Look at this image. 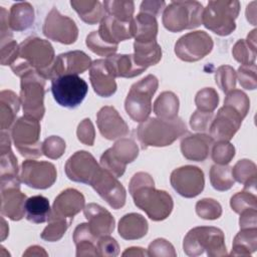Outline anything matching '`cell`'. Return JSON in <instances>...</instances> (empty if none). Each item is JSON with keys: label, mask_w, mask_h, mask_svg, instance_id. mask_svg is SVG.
Segmentation results:
<instances>
[{"label": "cell", "mask_w": 257, "mask_h": 257, "mask_svg": "<svg viewBox=\"0 0 257 257\" xmlns=\"http://www.w3.org/2000/svg\"><path fill=\"white\" fill-rule=\"evenodd\" d=\"M100 168L89 152L77 151L66 161L64 171L70 181L90 186Z\"/></svg>", "instance_id": "obj_17"}, {"label": "cell", "mask_w": 257, "mask_h": 257, "mask_svg": "<svg viewBox=\"0 0 257 257\" xmlns=\"http://www.w3.org/2000/svg\"><path fill=\"white\" fill-rule=\"evenodd\" d=\"M96 124L100 135L109 141L120 139L128 134V125L118 111L110 105L102 106L96 114Z\"/></svg>", "instance_id": "obj_21"}, {"label": "cell", "mask_w": 257, "mask_h": 257, "mask_svg": "<svg viewBox=\"0 0 257 257\" xmlns=\"http://www.w3.org/2000/svg\"><path fill=\"white\" fill-rule=\"evenodd\" d=\"M214 46L212 37L203 30L189 32L175 43V53L183 61L195 62L208 55Z\"/></svg>", "instance_id": "obj_12"}, {"label": "cell", "mask_w": 257, "mask_h": 257, "mask_svg": "<svg viewBox=\"0 0 257 257\" xmlns=\"http://www.w3.org/2000/svg\"><path fill=\"white\" fill-rule=\"evenodd\" d=\"M85 44L93 53L105 58L113 55L117 50V45H111L104 42L97 31H91L86 36Z\"/></svg>", "instance_id": "obj_45"}, {"label": "cell", "mask_w": 257, "mask_h": 257, "mask_svg": "<svg viewBox=\"0 0 257 257\" xmlns=\"http://www.w3.org/2000/svg\"><path fill=\"white\" fill-rule=\"evenodd\" d=\"M20 101L24 115L41 120L44 112L45 78L31 70L20 77Z\"/></svg>", "instance_id": "obj_9"}, {"label": "cell", "mask_w": 257, "mask_h": 257, "mask_svg": "<svg viewBox=\"0 0 257 257\" xmlns=\"http://www.w3.org/2000/svg\"><path fill=\"white\" fill-rule=\"evenodd\" d=\"M239 11L240 3L237 0L209 1L203 9L202 24L217 35H230L236 29L235 20Z\"/></svg>", "instance_id": "obj_5"}, {"label": "cell", "mask_w": 257, "mask_h": 257, "mask_svg": "<svg viewBox=\"0 0 257 257\" xmlns=\"http://www.w3.org/2000/svg\"><path fill=\"white\" fill-rule=\"evenodd\" d=\"M236 78L237 73L235 69L230 65H221L215 72L216 84L224 93H228L229 91L235 89Z\"/></svg>", "instance_id": "obj_44"}, {"label": "cell", "mask_w": 257, "mask_h": 257, "mask_svg": "<svg viewBox=\"0 0 257 257\" xmlns=\"http://www.w3.org/2000/svg\"><path fill=\"white\" fill-rule=\"evenodd\" d=\"M54 59V49L48 40L29 36L19 44L18 57L10 67L13 73L19 77L34 70L47 79V73Z\"/></svg>", "instance_id": "obj_2"}, {"label": "cell", "mask_w": 257, "mask_h": 257, "mask_svg": "<svg viewBox=\"0 0 257 257\" xmlns=\"http://www.w3.org/2000/svg\"><path fill=\"white\" fill-rule=\"evenodd\" d=\"M20 179L24 185L38 190L50 188L57 179L55 166L50 162L26 160L21 165Z\"/></svg>", "instance_id": "obj_15"}, {"label": "cell", "mask_w": 257, "mask_h": 257, "mask_svg": "<svg viewBox=\"0 0 257 257\" xmlns=\"http://www.w3.org/2000/svg\"><path fill=\"white\" fill-rule=\"evenodd\" d=\"M213 112H205L197 109L190 117V126L196 132L203 133L209 130L213 120Z\"/></svg>", "instance_id": "obj_56"}, {"label": "cell", "mask_w": 257, "mask_h": 257, "mask_svg": "<svg viewBox=\"0 0 257 257\" xmlns=\"http://www.w3.org/2000/svg\"><path fill=\"white\" fill-rule=\"evenodd\" d=\"M186 133V123L179 116L173 119L149 117L141 122L137 128L138 139L143 150L149 147L171 146Z\"/></svg>", "instance_id": "obj_3"}, {"label": "cell", "mask_w": 257, "mask_h": 257, "mask_svg": "<svg viewBox=\"0 0 257 257\" xmlns=\"http://www.w3.org/2000/svg\"><path fill=\"white\" fill-rule=\"evenodd\" d=\"M117 230L122 239L138 240L147 235L149 231V224L143 215L138 213H128L119 219Z\"/></svg>", "instance_id": "obj_28"}, {"label": "cell", "mask_w": 257, "mask_h": 257, "mask_svg": "<svg viewBox=\"0 0 257 257\" xmlns=\"http://www.w3.org/2000/svg\"><path fill=\"white\" fill-rule=\"evenodd\" d=\"M232 176L235 181L244 186V190L255 193L257 183V168L254 162L242 159L231 168Z\"/></svg>", "instance_id": "obj_37"}, {"label": "cell", "mask_w": 257, "mask_h": 257, "mask_svg": "<svg viewBox=\"0 0 257 257\" xmlns=\"http://www.w3.org/2000/svg\"><path fill=\"white\" fill-rule=\"evenodd\" d=\"M134 60L137 65L147 69L158 64L162 59V48L157 42H134Z\"/></svg>", "instance_id": "obj_32"}, {"label": "cell", "mask_w": 257, "mask_h": 257, "mask_svg": "<svg viewBox=\"0 0 257 257\" xmlns=\"http://www.w3.org/2000/svg\"><path fill=\"white\" fill-rule=\"evenodd\" d=\"M195 104L198 110L213 112L219 104V94L212 87L202 88L195 96Z\"/></svg>", "instance_id": "obj_43"}, {"label": "cell", "mask_w": 257, "mask_h": 257, "mask_svg": "<svg viewBox=\"0 0 257 257\" xmlns=\"http://www.w3.org/2000/svg\"><path fill=\"white\" fill-rule=\"evenodd\" d=\"M230 206L232 210L240 214L247 209H257V198L255 193L248 190L236 193L230 200Z\"/></svg>", "instance_id": "obj_48"}, {"label": "cell", "mask_w": 257, "mask_h": 257, "mask_svg": "<svg viewBox=\"0 0 257 257\" xmlns=\"http://www.w3.org/2000/svg\"><path fill=\"white\" fill-rule=\"evenodd\" d=\"M110 74L115 77L132 78L142 74L146 69L136 64L133 54H113L105 58Z\"/></svg>", "instance_id": "obj_27"}, {"label": "cell", "mask_w": 257, "mask_h": 257, "mask_svg": "<svg viewBox=\"0 0 257 257\" xmlns=\"http://www.w3.org/2000/svg\"><path fill=\"white\" fill-rule=\"evenodd\" d=\"M1 222H2V225H1V240H2V241H4V240H5V238H6V237H7V235H8L9 228H8V226L6 225L5 220H4V218H3V217L1 218Z\"/></svg>", "instance_id": "obj_63"}, {"label": "cell", "mask_w": 257, "mask_h": 257, "mask_svg": "<svg viewBox=\"0 0 257 257\" xmlns=\"http://www.w3.org/2000/svg\"><path fill=\"white\" fill-rule=\"evenodd\" d=\"M180 101L173 91H163L154 102V112L159 118L173 119L178 116Z\"/></svg>", "instance_id": "obj_39"}, {"label": "cell", "mask_w": 257, "mask_h": 257, "mask_svg": "<svg viewBox=\"0 0 257 257\" xmlns=\"http://www.w3.org/2000/svg\"><path fill=\"white\" fill-rule=\"evenodd\" d=\"M20 97L12 90L0 92V128L9 130L16 121V115L20 108Z\"/></svg>", "instance_id": "obj_29"}, {"label": "cell", "mask_w": 257, "mask_h": 257, "mask_svg": "<svg viewBox=\"0 0 257 257\" xmlns=\"http://www.w3.org/2000/svg\"><path fill=\"white\" fill-rule=\"evenodd\" d=\"M40 122L38 119L23 115L11 127L13 144L21 156L25 158H39L42 154L40 143Z\"/></svg>", "instance_id": "obj_8"}, {"label": "cell", "mask_w": 257, "mask_h": 257, "mask_svg": "<svg viewBox=\"0 0 257 257\" xmlns=\"http://www.w3.org/2000/svg\"><path fill=\"white\" fill-rule=\"evenodd\" d=\"M66 145L62 138L50 136L42 143V154L51 160L59 159L65 152Z\"/></svg>", "instance_id": "obj_51"}, {"label": "cell", "mask_w": 257, "mask_h": 257, "mask_svg": "<svg viewBox=\"0 0 257 257\" xmlns=\"http://www.w3.org/2000/svg\"><path fill=\"white\" fill-rule=\"evenodd\" d=\"M88 85L76 74H65L51 80V92L54 100L63 107L75 108L85 98Z\"/></svg>", "instance_id": "obj_10"}, {"label": "cell", "mask_w": 257, "mask_h": 257, "mask_svg": "<svg viewBox=\"0 0 257 257\" xmlns=\"http://www.w3.org/2000/svg\"><path fill=\"white\" fill-rule=\"evenodd\" d=\"M128 192L135 205L153 221H163L173 211L172 196L164 190L156 189L154 179L148 173H136L130 181Z\"/></svg>", "instance_id": "obj_1"}, {"label": "cell", "mask_w": 257, "mask_h": 257, "mask_svg": "<svg viewBox=\"0 0 257 257\" xmlns=\"http://www.w3.org/2000/svg\"><path fill=\"white\" fill-rule=\"evenodd\" d=\"M195 209L197 215L204 220H216L222 215L221 204L212 198L199 200L196 203Z\"/></svg>", "instance_id": "obj_46"}, {"label": "cell", "mask_w": 257, "mask_h": 257, "mask_svg": "<svg viewBox=\"0 0 257 257\" xmlns=\"http://www.w3.org/2000/svg\"><path fill=\"white\" fill-rule=\"evenodd\" d=\"M97 256L114 257L119 253V246L116 240L109 235H104L98 238L96 242Z\"/></svg>", "instance_id": "obj_53"}, {"label": "cell", "mask_w": 257, "mask_h": 257, "mask_svg": "<svg viewBox=\"0 0 257 257\" xmlns=\"http://www.w3.org/2000/svg\"><path fill=\"white\" fill-rule=\"evenodd\" d=\"M85 199L82 193L73 188H68L59 193L54 199L51 213L73 221V217L83 210Z\"/></svg>", "instance_id": "obj_23"}, {"label": "cell", "mask_w": 257, "mask_h": 257, "mask_svg": "<svg viewBox=\"0 0 257 257\" xmlns=\"http://www.w3.org/2000/svg\"><path fill=\"white\" fill-rule=\"evenodd\" d=\"M133 23V37L137 42H151L155 41L158 35V21L157 17L140 12L132 20Z\"/></svg>", "instance_id": "obj_30"}, {"label": "cell", "mask_w": 257, "mask_h": 257, "mask_svg": "<svg viewBox=\"0 0 257 257\" xmlns=\"http://www.w3.org/2000/svg\"><path fill=\"white\" fill-rule=\"evenodd\" d=\"M0 18H1V24H0V34H1V44L12 40V32L11 28L9 26V14L7 10L4 7H0Z\"/></svg>", "instance_id": "obj_58"}, {"label": "cell", "mask_w": 257, "mask_h": 257, "mask_svg": "<svg viewBox=\"0 0 257 257\" xmlns=\"http://www.w3.org/2000/svg\"><path fill=\"white\" fill-rule=\"evenodd\" d=\"M139 156V147L133 139L121 138L107 149L100 157V167L114 177H121L126 165L133 163Z\"/></svg>", "instance_id": "obj_11"}, {"label": "cell", "mask_w": 257, "mask_h": 257, "mask_svg": "<svg viewBox=\"0 0 257 257\" xmlns=\"http://www.w3.org/2000/svg\"><path fill=\"white\" fill-rule=\"evenodd\" d=\"M244 117L234 107L224 104L212 120L209 132L216 142H229L239 131Z\"/></svg>", "instance_id": "obj_19"}, {"label": "cell", "mask_w": 257, "mask_h": 257, "mask_svg": "<svg viewBox=\"0 0 257 257\" xmlns=\"http://www.w3.org/2000/svg\"><path fill=\"white\" fill-rule=\"evenodd\" d=\"M34 22V8L29 2H18L11 6L9 26L14 31H24Z\"/></svg>", "instance_id": "obj_33"}, {"label": "cell", "mask_w": 257, "mask_h": 257, "mask_svg": "<svg viewBox=\"0 0 257 257\" xmlns=\"http://www.w3.org/2000/svg\"><path fill=\"white\" fill-rule=\"evenodd\" d=\"M84 217L88 227L97 239L104 235H109L114 230L115 221L113 216L103 207L95 203H89L83 208Z\"/></svg>", "instance_id": "obj_22"}, {"label": "cell", "mask_w": 257, "mask_h": 257, "mask_svg": "<svg viewBox=\"0 0 257 257\" xmlns=\"http://www.w3.org/2000/svg\"><path fill=\"white\" fill-rule=\"evenodd\" d=\"M166 8V2L165 1H155V0H146L141 3L140 6V12L151 14L155 17L159 16L162 11Z\"/></svg>", "instance_id": "obj_59"}, {"label": "cell", "mask_w": 257, "mask_h": 257, "mask_svg": "<svg viewBox=\"0 0 257 257\" xmlns=\"http://www.w3.org/2000/svg\"><path fill=\"white\" fill-rule=\"evenodd\" d=\"M159 86V80L154 74H148L135 82L125 97L124 109L130 117L138 122L149 118L152 112V98Z\"/></svg>", "instance_id": "obj_6"}, {"label": "cell", "mask_w": 257, "mask_h": 257, "mask_svg": "<svg viewBox=\"0 0 257 257\" xmlns=\"http://www.w3.org/2000/svg\"><path fill=\"white\" fill-rule=\"evenodd\" d=\"M51 213L49 201L42 195L27 198L25 202V218L34 224H42L48 221Z\"/></svg>", "instance_id": "obj_36"}, {"label": "cell", "mask_w": 257, "mask_h": 257, "mask_svg": "<svg viewBox=\"0 0 257 257\" xmlns=\"http://www.w3.org/2000/svg\"><path fill=\"white\" fill-rule=\"evenodd\" d=\"M47 222H48V225L43 229L40 235L41 239L47 242L59 241L65 234L70 224L72 223L71 220L56 216L52 213H50V216Z\"/></svg>", "instance_id": "obj_41"}, {"label": "cell", "mask_w": 257, "mask_h": 257, "mask_svg": "<svg viewBox=\"0 0 257 257\" xmlns=\"http://www.w3.org/2000/svg\"><path fill=\"white\" fill-rule=\"evenodd\" d=\"M73 241L76 247V256H97L96 237L91 233L87 223H81L73 231Z\"/></svg>", "instance_id": "obj_35"}, {"label": "cell", "mask_w": 257, "mask_h": 257, "mask_svg": "<svg viewBox=\"0 0 257 257\" xmlns=\"http://www.w3.org/2000/svg\"><path fill=\"white\" fill-rule=\"evenodd\" d=\"M226 94L224 104L234 107L243 117H245L250 108V99L248 95L240 89H233Z\"/></svg>", "instance_id": "obj_50"}, {"label": "cell", "mask_w": 257, "mask_h": 257, "mask_svg": "<svg viewBox=\"0 0 257 257\" xmlns=\"http://www.w3.org/2000/svg\"><path fill=\"white\" fill-rule=\"evenodd\" d=\"M17 158L11 150V140L7 133L1 131L0 145V179L20 178Z\"/></svg>", "instance_id": "obj_31"}, {"label": "cell", "mask_w": 257, "mask_h": 257, "mask_svg": "<svg viewBox=\"0 0 257 257\" xmlns=\"http://www.w3.org/2000/svg\"><path fill=\"white\" fill-rule=\"evenodd\" d=\"M121 255L122 256H146L148 255V253L145 251L144 248L131 247V248H126V250L122 252Z\"/></svg>", "instance_id": "obj_62"}, {"label": "cell", "mask_w": 257, "mask_h": 257, "mask_svg": "<svg viewBox=\"0 0 257 257\" xmlns=\"http://www.w3.org/2000/svg\"><path fill=\"white\" fill-rule=\"evenodd\" d=\"M147 253L148 256H177L174 246L164 238H158L154 240L149 245Z\"/></svg>", "instance_id": "obj_54"}, {"label": "cell", "mask_w": 257, "mask_h": 257, "mask_svg": "<svg viewBox=\"0 0 257 257\" xmlns=\"http://www.w3.org/2000/svg\"><path fill=\"white\" fill-rule=\"evenodd\" d=\"M76 136L80 143L86 146H93L94 140H95V131L92 121L90 118H84L82 119L76 130Z\"/></svg>", "instance_id": "obj_55"}, {"label": "cell", "mask_w": 257, "mask_h": 257, "mask_svg": "<svg viewBox=\"0 0 257 257\" xmlns=\"http://www.w3.org/2000/svg\"><path fill=\"white\" fill-rule=\"evenodd\" d=\"M18 51H19V45L13 39L1 44V49H0L1 65L10 66L17 59Z\"/></svg>", "instance_id": "obj_57"}, {"label": "cell", "mask_w": 257, "mask_h": 257, "mask_svg": "<svg viewBox=\"0 0 257 257\" xmlns=\"http://www.w3.org/2000/svg\"><path fill=\"white\" fill-rule=\"evenodd\" d=\"M102 6L107 15L120 21L127 22L134 18L135 3L132 0H105Z\"/></svg>", "instance_id": "obj_42"}, {"label": "cell", "mask_w": 257, "mask_h": 257, "mask_svg": "<svg viewBox=\"0 0 257 257\" xmlns=\"http://www.w3.org/2000/svg\"><path fill=\"white\" fill-rule=\"evenodd\" d=\"M257 209H247L240 213V229L257 228Z\"/></svg>", "instance_id": "obj_60"}, {"label": "cell", "mask_w": 257, "mask_h": 257, "mask_svg": "<svg viewBox=\"0 0 257 257\" xmlns=\"http://www.w3.org/2000/svg\"><path fill=\"white\" fill-rule=\"evenodd\" d=\"M214 142L210 135L203 133L188 135L181 141L182 155L189 161L203 162L209 157Z\"/></svg>", "instance_id": "obj_24"}, {"label": "cell", "mask_w": 257, "mask_h": 257, "mask_svg": "<svg viewBox=\"0 0 257 257\" xmlns=\"http://www.w3.org/2000/svg\"><path fill=\"white\" fill-rule=\"evenodd\" d=\"M257 249V228L240 229L234 237L231 256H249Z\"/></svg>", "instance_id": "obj_38"}, {"label": "cell", "mask_w": 257, "mask_h": 257, "mask_svg": "<svg viewBox=\"0 0 257 257\" xmlns=\"http://www.w3.org/2000/svg\"><path fill=\"white\" fill-rule=\"evenodd\" d=\"M70 5L79 18L89 25L100 23L105 16L103 6L97 0H72Z\"/></svg>", "instance_id": "obj_34"}, {"label": "cell", "mask_w": 257, "mask_h": 257, "mask_svg": "<svg viewBox=\"0 0 257 257\" xmlns=\"http://www.w3.org/2000/svg\"><path fill=\"white\" fill-rule=\"evenodd\" d=\"M203 5L198 1H172L163 12V25L170 32L194 29L202 24Z\"/></svg>", "instance_id": "obj_7"}, {"label": "cell", "mask_w": 257, "mask_h": 257, "mask_svg": "<svg viewBox=\"0 0 257 257\" xmlns=\"http://www.w3.org/2000/svg\"><path fill=\"white\" fill-rule=\"evenodd\" d=\"M211 157L217 165H228L235 157V147L226 141H218L212 146Z\"/></svg>", "instance_id": "obj_47"}, {"label": "cell", "mask_w": 257, "mask_h": 257, "mask_svg": "<svg viewBox=\"0 0 257 257\" xmlns=\"http://www.w3.org/2000/svg\"><path fill=\"white\" fill-rule=\"evenodd\" d=\"M21 180L0 181L1 214L12 221H19L25 215L27 197L20 191Z\"/></svg>", "instance_id": "obj_18"}, {"label": "cell", "mask_w": 257, "mask_h": 257, "mask_svg": "<svg viewBox=\"0 0 257 257\" xmlns=\"http://www.w3.org/2000/svg\"><path fill=\"white\" fill-rule=\"evenodd\" d=\"M232 55L241 64H253L256 59V48L247 43L245 39H239L232 48Z\"/></svg>", "instance_id": "obj_49"}, {"label": "cell", "mask_w": 257, "mask_h": 257, "mask_svg": "<svg viewBox=\"0 0 257 257\" xmlns=\"http://www.w3.org/2000/svg\"><path fill=\"white\" fill-rule=\"evenodd\" d=\"M42 33L44 36L62 44H72L78 37V28L74 20L62 15L53 7L45 17Z\"/></svg>", "instance_id": "obj_13"}, {"label": "cell", "mask_w": 257, "mask_h": 257, "mask_svg": "<svg viewBox=\"0 0 257 257\" xmlns=\"http://www.w3.org/2000/svg\"><path fill=\"white\" fill-rule=\"evenodd\" d=\"M132 20L123 22L112 16L105 15L99 23L97 30L98 35L104 42L111 45H117L120 41L133 37Z\"/></svg>", "instance_id": "obj_25"}, {"label": "cell", "mask_w": 257, "mask_h": 257, "mask_svg": "<svg viewBox=\"0 0 257 257\" xmlns=\"http://www.w3.org/2000/svg\"><path fill=\"white\" fill-rule=\"evenodd\" d=\"M91 58L81 50H72L57 55L47 73V79L65 74H79L91 66Z\"/></svg>", "instance_id": "obj_20"}, {"label": "cell", "mask_w": 257, "mask_h": 257, "mask_svg": "<svg viewBox=\"0 0 257 257\" xmlns=\"http://www.w3.org/2000/svg\"><path fill=\"white\" fill-rule=\"evenodd\" d=\"M237 77L240 85L249 90L257 87V67L256 64H241L237 71Z\"/></svg>", "instance_id": "obj_52"}, {"label": "cell", "mask_w": 257, "mask_h": 257, "mask_svg": "<svg viewBox=\"0 0 257 257\" xmlns=\"http://www.w3.org/2000/svg\"><path fill=\"white\" fill-rule=\"evenodd\" d=\"M90 186L114 210L122 208L126 200V191L122 184L108 171L100 168Z\"/></svg>", "instance_id": "obj_16"}, {"label": "cell", "mask_w": 257, "mask_h": 257, "mask_svg": "<svg viewBox=\"0 0 257 257\" xmlns=\"http://www.w3.org/2000/svg\"><path fill=\"white\" fill-rule=\"evenodd\" d=\"M48 254L45 252V250L37 245L30 246L27 248V250L23 253V256H47Z\"/></svg>", "instance_id": "obj_61"}, {"label": "cell", "mask_w": 257, "mask_h": 257, "mask_svg": "<svg viewBox=\"0 0 257 257\" xmlns=\"http://www.w3.org/2000/svg\"><path fill=\"white\" fill-rule=\"evenodd\" d=\"M89 79L94 92L101 97H109L116 91L115 78L107 69L105 59L92 61L89 68Z\"/></svg>", "instance_id": "obj_26"}, {"label": "cell", "mask_w": 257, "mask_h": 257, "mask_svg": "<svg viewBox=\"0 0 257 257\" xmlns=\"http://www.w3.org/2000/svg\"><path fill=\"white\" fill-rule=\"evenodd\" d=\"M184 252L191 257L202 255L210 257L227 255L225 236L221 229L213 226H200L191 229L183 241Z\"/></svg>", "instance_id": "obj_4"}, {"label": "cell", "mask_w": 257, "mask_h": 257, "mask_svg": "<svg viewBox=\"0 0 257 257\" xmlns=\"http://www.w3.org/2000/svg\"><path fill=\"white\" fill-rule=\"evenodd\" d=\"M210 183L217 191L225 192L230 190L235 184L231 167L228 165H213L210 169Z\"/></svg>", "instance_id": "obj_40"}, {"label": "cell", "mask_w": 257, "mask_h": 257, "mask_svg": "<svg viewBox=\"0 0 257 257\" xmlns=\"http://www.w3.org/2000/svg\"><path fill=\"white\" fill-rule=\"evenodd\" d=\"M170 182L173 189L180 196L184 198H195L204 190V172L196 166H182L171 173Z\"/></svg>", "instance_id": "obj_14"}]
</instances>
